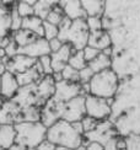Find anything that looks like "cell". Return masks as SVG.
I'll use <instances>...</instances> for the list:
<instances>
[{
    "mask_svg": "<svg viewBox=\"0 0 140 150\" xmlns=\"http://www.w3.org/2000/svg\"><path fill=\"white\" fill-rule=\"evenodd\" d=\"M46 139L55 146H63L70 150H75L84 145V135L80 134L71 123L62 120L47 128Z\"/></svg>",
    "mask_w": 140,
    "mask_h": 150,
    "instance_id": "6da1fadb",
    "label": "cell"
},
{
    "mask_svg": "<svg viewBox=\"0 0 140 150\" xmlns=\"http://www.w3.org/2000/svg\"><path fill=\"white\" fill-rule=\"evenodd\" d=\"M58 38L62 43H68L75 51H82L87 46L88 40V27L86 20H69L64 17L58 26Z\"/></svg>",
    "mask_w": 140,
    "mask_h": 150,
    "instance_id": "7a4b0ae2",
    "label": "cell"
},
{
    "mask_svg": "<svg viewBox=\"0 0 140 150\" xmlns=\"http://www.w3.org/2000/svg\"><path fill=\"white\" fill-rule=\"evenodd\" d=\"M15 143L26 149H35L46 140L47 128L41 122H21L14 126Z\"/></svg>",
    "mask_w": 140,
    "mask_h": 150,
    "instance_id": "3957f363",
    "label": "cell"
},
{
    "mask_svg": "<svg viewBox=\"0 0 140 150\" xmlns=\"http://www.w3.org/2000/svg\"><path fill=\"white\" fill-rule=\"evenodd\" d=\"M118 89L117 74L112 69H107L95 74L88 83V95L100 98L110 100L113 98Z\"/></svg>",
    "mask_w": 140,
    "mask_h": 150,
    "instance_id": "277c9868",
    "label": "cell"
},
{
    "mask_svg": "<svg viewBox=\"0 0 140 150\" xmlns=\"http://www.w3.org/2000/svg\"><path fill=\"white\" fill-rule=\"evenodd\" d=\"M111 100L100 98L92 95L85 96V108L86 116L93 118L97 122L106 121L111 115Z\"/></svg>",
    "mask_w": 140,
    "mask_h": 150,
    "instance_id": "5b68a950",
    "label": "cell"
},
{
    "mask_svg": "<svg viewBox=\"0 0 140 150\" xmlns=\"http://www.w3.org/2000/svg\"><path fill=\"white\" fill-rule=\"evenodd\" d=\"M85 117H86L85 95H80L68 102H64L62 121H65L68 123H75V122H81Z\"/></svg>",
    "mask_w": 140,
    "mask_h": 150,
    "instance_id": "8992f818",
    "label": "cell"
},
{
    "mask_svg": "<svg viewBox=\"0 0 140 150\" xmlns=\"http://www.w3.org/2000/svg\"><path fill=\"white\" fill-rule=\"evenodd\" d=\"M80 95H85L81 84L68 83V81L62 80L59 83H55V91H54V96L52 98L58 102H68Z\"/></svg>",
    "mask_w": 140,
    "mask_h": 150,
    "instance_id": "52a82bcc",
    "label": "cell"
},
{
    "mask_svg": "<svg viewBox=\"0 0 140 150\" xmlns=\"http://www.w3.org/2000/svg\"><path fill=\"white\" fill-rule=\"evenodd\" d=\"M63 106L64 102H58L55 100L50 98L46 102V105L41 110V123L46 128H49L53 126L55 122L62 120V113H63Z\"/></svg>",
    "mask_w": 140,
    "mask_h": 150,
    "instance_id": "ba28073f",
    "label": "cell"
},
{
    "mask_svg": "<svg viewBox=\"0 0 140 150\" xmlns=\"http://www.w3.org/2000/svg\"><path fill=\"white\" fill-rule=\"evenodd\" d=\"M17 54H22V55H26V57L38 60L40 58L44 57V55L50 54L49 43L43 37H40V38H37L35 42L30 43V45L17 48Z\"/></svg>",
    "mask_w": 140,
    "mask_h": 150,
    "instance_id": "9c48e42d",
    "label": "cell"
},
{
    "mask_svg": "<svg viewBox=\"0 0 140 150\" xmlns=\"http://www.w3.org/2000/svg\"><path fill=\"white\" fill-rule=\"evenodd\" d=\"M37 64V59L26 57L22 54H16L5 62V70L14 75L22 74Z\"/></svg>",
    "mask_w": 140,
    "mask_h": 150,
    "instance_id": "30bf717a",
    "label": "cell"
},
{
    "mask_svg": "<svg viewBox=\"0 0 140 150\" xmlns=\"http://www.w3.org/2000/svg\"><path fill=\"white\" fill-rule=\"evenodd\" d=\"M75 51V49L68 45V43H64L63 47L59 49L58 52L55 53H50L49 57H50V62H52V69L53 73H62L63 69L68 65V62L71 53Z\"/></svg>",
    "mask_w": 140,
    "mask_h": 150,
    "instance_id": "8fae6325",
    "label": "cell"
},
{
    "mask_svg": "<svg viewBox=\"0 0 140 150\" xmlns=\"http://www.w3.org/2000/svg\"><path fill=\"white\" fill-rule=\"evenodd\" d=\"M18 89L20 85L17 83L16 76L5 70V73L0 76V96L4 100H11L17 93Z\"/></svg>",
    "mask_w": 140,
    "mask_h": 150,
    "instance_id": "7c38bea8",
    "label": "cell"
},
{
    "mask_svg": "<svg viewBox=\"0 0 140 150\" xmlns=\"http://www.w3.org/2000/svg\"><path fill=\"white\" fill-rule=\"evenodd\" d=\"M58 5L64 12V16L69 20H86L87 16L82 9L81 1H59Z\"/></svg>",
    "mask_w": 140,
    "mask_h": 150,
    "instance_id": "4fadbf2b",
    "label": "cell"
},
{
    "mask_svg": "<svg viewBox=\"0 0 140 150\" xmlns=\"http://www.w3.org/2000/svg\"><path fill=\"white\" fill-rule=\"evenodd\" d=\"M111 37L106 31L101 30V31H95V32L88 33V40H87V46L92 47L97 51L102 52L105 49L111 47Z\"/></svg>",
    "mask_w": 140,
    "mask_h": 150,
    "instance_id": "5bb4252c",
    "label": "cell"
},
{
    "mask_svg": "<svg viewBox=\"0 0 140 150\" xmlns=\"http://www.w3.org/2000/svg\"><path fill=\"white\" fill-rule=\"evenodd\" d=\"M15 76H16V80H17L18 85H20V87H22V86H28V85L36 84L38 80L44 76V74L37 62V64L31 68V69L26 70L22 74H17Z\"/></svg>",
    "mask_w": 140,
    "mask_h": 150,
    "instance_id": "9a60e30c",
    "label": "cell"
},
{
    "mask_svg": "<svg viewBox=\"0 0 140 150\" xmlns=\"http://www.w3.org/2000/svg\"><path fill=\"white\" fill-rule=\"evenodd\" d=\"M11 3L0 1V38L11 35Z\"/></svg>",
    "mask_w": 140,
    "mask_h": 150,
    "instance_id": "2e32d148",
    "label": "cell"
},
{
    "mask_svg": "<svg viewBox=\"0 0 140 150\" xmlns=\"http://www.w3.org/2000/svg\"><path fill=\"white\" fill-rule=\"evenodd\" d=\"M15 128L11 124H0V148L8 150L15 144Z\"/></svg>",
    "mask_w": 140,
    "mask_h": 150,
    "instance_id": "e0dca14e",
    "label": "cell"
},
{
    "mask_svg": "<svg viewBox=\"0 0 140 150\" xmlns=\"http://www.w3.org/2000/svg\"><path fill=\"white\" fill-rule=\"evenodd\" d=\"M21 28L22 30H27V31L35 33L38 37H43V33H44V31H43V21L41 20V18H38L37 16H35V15L22 18Z\"/></svg>",
    "mask_w": 140,
    "mask_h": 150,
    "instance_id": "ac0fdd59",
    "label": "cell"
},
{
    "mask_svg": "<svg viewBox=\"0 0 140 150\" xmlns=\"http://www.w3.org/2000/svg\"><path fill=\"white\" fill-rule=\"evenodd\" d=\"M111 64H112L111 57H108V55L101 52L92 62L87 63V67L93 71V74H97L101 71H105L107 69H111Z\"/></svg>",
    "mask_w": 140,
    "mask_h": 150,
    "instance_id": "d6986e66",
    "label": "cell"
},
{
    "mask_svg": "<svg viewBox=\"0 0 140 150\" xmlns=\"http://www.w3.org/2000/svg\"><path fill=\"white\" fill-rule=\"evenodd\" d=\"M11 38L15 41L17 47L20 48V47H25V46L30 45V43L35 42L37 38H40V37L36 36L32 32H30V31H27V30H22L21 28V30L16 31V32H12L11 33Z\"/></svg>",
    "mask_w": 140,
    "mask_h": 150,
    "instance_id": "ffe728a7",
    "label": "cell"
},
{
    "mask_svg": "<svg viewBox=\"0 0 140 150\" xmlns=\"http://www.w3.org/2000/svg\"><path fill=\"white\" fill-rule=\"evenodd\" d=\"M81 5L87 17H101L105 10L103 1H81Z\"/></svg>",
    "mask_w": 140,
    "mask_h": 150,
    "instance_id": "44dd1931",
    "label": "cell"
},
{
    "mask_svg": "<svg viewBox=\"0 0 140 150\" xmlns=\"http://www.w3.org/2000/svg\"><path fill=\"white\" fill-rule=\"evenodd\" d=\"M57 4L58 3L55 1H36V4L33 5V15L41 18L42 21H46L48 14Z\"/></svg>",
    "mask_w": 140,
    "mask_h": 150,
    "instance_id": "7402d4cb",
    "label": "cell"
},
{
    "mask_svg": "<svg viewBox=\"0 0 140 150\" xmlns=\"http://www.w3.org/2000/svg\"><path fill=\"white\" fill-rule=\"evenodd\" d=\"M68 65L71 67L73 69L75 70H82L84 68L87 67V63L86 60L84 58V53H82V51H74L71 53V55H70L69 58V62H68Z\"/></svg>",
    "mask_w": 140,
    "mask_h": 150,
    "instance_id": "603a6c76",
    "label": "cell"
},
{
    "mask_svg": "<svg viewBox=\"0 0 140 150\" xmlns=\"http://www.w3.org/2000/svg\"><path fill=\"white\" fill-rule=\"evenodd\" d=\"M64 12H63V10L60 9V6L57 4L54 8L52 9V11L48 14L47 18H46V21L49 22V23H52V25H55V26H59L60 22L63 21V18H64Z\"/></svg>",
    "mask_w": 140,
    "mask_h": 150,
    "instance_id": "cb8c5ba5",
    "label": "cell"
},
{
    "mask_svg": "<svg viewBox=\"0 0 140 150\" xmlns=\"http://www.w3.org/2000/svg\"><path fill=\"white\" fill-rule=\"evenodd\" d=\"M43 38L47 40V41H50V40H54L58 37V32H59V28L58 26L55 25H52L47 21H43Z\"/></svg>",
    "mask_w": 140,
    "mask_h": 150,
    "instance_id": "d4e9b609",
    "label": "cell"
},
{
    "mask_svg": "<svg viewBox=\"0 0 140 150\" xmlns=\"http://www.w3.org/2000/svg\"><path fill=\"white\" fill-rule=\"evenodd\" d=\"M15 9L17 11V14L20 15L22 18L32 16L33 15V6L28 4L27 1H18L15 4Z\"/></svg>",
    "mask_w": 140,
    "mask_h": 150,
    "instance_id": "484cf974",
    "label": "cell"
},
{
    "mask_svg": "<svg viewBox=\"0 0 140 150\" xmlns=\"http://www.w3.org/2000/svg\"><path fill=\"white\" fill-rule=\"evenodd\" d=\"M62 78L68 83H79V71L73 69L71 67L66 65L62 71Z\"/></svg>",
    "mask_w": 140,
    "mask_h": 150,
    "instance_id": "4316f807",
    "label": "cell"
},
{
    "mask_svg": "<svg viewBox=\"0 0 140 150\" xmlns=\"http://www.w3.org/2000/svg\"><path fill=\"white\" fill-rule=\"evenodd\" d=\"M21 25H22V17L17 14V11L15 9V4H12L11 6V33L21 30Z\"/></svg>",
    "mask_w": 140,
    "mask_h": 150,
    "instance_id": "83f0119b",
    "label": "cell"
},
{
    "mask_svg": "<svg viewBox=\"0 0 140 150\" xmlns=\"http://www.w3.org/2000/svg\"><path fill=\"white\" fill-rule=\"evenodd\" d=\"M86 25L88 27L90 32H95V31H101L103 30V22L101 17H87L86 18Z\"/></svg>",
    "mask_w": 140,
    "mask_h": 150,
    "instance_id": "f1b7e54d",
    "label": "cell"
},
{
    "mask_svg": "<svg viewBox=\"0 0 140 150\" xmlns=\"http://www.w3.org/2000/svg\"><path fill=\"white\" fill-rule=\"evenodd\" d=\"M38 64H40L41 69L43 71L44 75H52L53 74V69H52V62H50V57L49 55H44V57L40 58L37 60Z\"/></svg>",
    "mask_w": 140,
    "mask_h": 150,
    "instance_id": "f546056e",
    "label": "cell"
},
{
    "mask_svg": "<svg viewBox=\"0 0 140 150\" xmlns=\"http://www.w3.org/2000/svg\"><path fill=\"white\" fill-rule=\"evenodd\" d=\"M81 123H82V127H84V135H85L87 133L93 132V130L97 128L100 122H97L96 120H93V118H90V117L86 116L84 120L81 121Z\"/></svg>",
    "mask_w": 140,
    "mask_h": 150,
    "instance_id": "4dcf8cb0",
    "label": "cell"
},
{
    "mask_svg": "<svg viewBox=\"0 0 140 150\" xmlns=\"http://www.w3.org/2000/svg\"><path fill=\"white\" fill-rule=\"evenodd\" d=\"M93 75H95L93 71H92L88 67L84 68L82 70L79 71V84H81V85H87L88 83H90V80L92 79Z\"/></svg>",
    "mask_w": 140,
    "mask_h": 150,
    "instance_id": "1f68e13d",
    "label": "cell"
},
{
    "mask_svg": "<svg viewBox=\"0 0 140 150\" xmlns=\"http://www.w3.org/2000/svg\"><path fill=\"white\" fill-rule=\"evenodd\" d=\"M82 53H84V58H85V60H86V63H90V62H92L101 52L97 51V49L92 48V47L86 46L84 49H82Z\"/></svg>",
    "mask_w": 140,
    "mask_h": 150,
    "instance_id": "d6a6232c",
    "label": "cell"
},
{
    "mask_svg": "<svg viewBox=\"0 0 140 150\" xmlns=\"http://www.w3.org/2000/svg\"><path fill=\"white\" fill-rule=\"evenodd\" d=\"M11 36V35H10ZM17 45L15 43V41L14 40H10V43L8 45V47L5 48V53H6V58L8 59H10V58H12L14 55H16L17 54Z\"/></svg>",
    "mask_w": 140,
    "mask_h": 150,
    "instance_id": "836d02e7",
    "label": "cell"
},
{
    "mask_svg": "<svg viewBox=\"0 0 140 150\" xmlns=\"http://www.w3.org/2000/svg\"><path fill=\"white\" fill-rule=\"evenodd\" d=\"M49 43V49H50V53H55V52H58L59 49L63 47V45L64 43H62L58 38H54V40H50L48 41Z\"/></svg>",
    "mask_w": 140,
    "mask_h": 150,
    "instance_id": "e575fe53",
    "label": "cell"
},
{
    "mask_svg": "<svg viewBox=\"0 0 140 150\" xmlns=\"http://www.w3.org/2000/svg\"><path fill=\"white\" fill-rule=\"evenodd\" d=\"M117 143H118V138L113 137V138L107 140L103 144V149L105 150H117Z\"/></svg>",
    "mask_w": 140,
    "mask_h": 150,
    "instance_id": "d590c367",
    "label": "cell"
},
{
    "mask_svg": "<svg viewBox=\"0 0 140 150\" xmlns=\"http://www.w3.org/2000/svg\"><path fill=\"white\" fill-rule=\"evenodd\" d=\"M35 150H55V145H53L52 143H49L46 139V140H43L38 146H36Z\"/></svg>",
    "mask_w": 140,
    "mask_h": 150,
    "instance_id": "8d00e7d4",
    "label": "cell"
},
{
    "mask_svg": "<svg viewBox=\"0 0 140 150\" xmlns=\"http://www.w3.org/2000/svg\"><path fill=\"white\" fill-rule=\"evenodd\" d=\"M85 149L86 150H105L103 145L100 144L98 142H90L87 145H85Z\"/></svg>",
    "mask_w": 140,
    "mask_h": 150,
    "instance_id": "74e56055",
    "label": "cell"
},
{
    "mask_svg": "<svg viewBox=\"0 0 140 150\" xmlns=\"http://www.w3.org/2000/svg\"><path fill=\"white\" fill-rule=\"evenodd\" d=\"M10 40H11V36H6V37H3V38H0V48L5 49L8 47V45L10 43Z\"/></svg>",
    "mask_w": 140,
    "mask_h": 150,
    "instance_id": "f35d334b",
    "label": "cell"
},
{
    "mask_svg": "<svg viewBox=\"0 0 140 150\" xmlns=\"http://www.w3.org/2000/svg\"><path fill=\"white\" fill-rule=\"evenodd\" d=\"M71 124H73V127H74L76 130H78L80 134L84 135V127H82V123H81V122H75V123H71Z\"/></svg>",
    "mask_w": 140,
    "mask_h": 150,
    "instance_id": "ab89813d",
    "label": "cell"
},
{
    "mask_svg": "<svg viewBox=\"0 0 140 150\" xmlns=\"http://www.w3.org/2000/svg\"><path fill=\"white\" fill-rule=\"evenodd\" d=\"M8 150H27V149L25 148V146H22V145H20V144H16V143H15V144L11 145Z\"/></svg>",
    "mask_w": 140,
    "mask_h": 150,
    "instance_id": "60d3db41",
    "label": "cell"
},
{
    "mask_svg": "<svg viewBox=\"0 0 140 150\" xmlns=\"http://www.w3.org/2000/svg\"><path fill=\"white\" fill-rule=\"evenodd\" d=\"M5 73V64H4V62L0 59V76Z\"/></svg>",
    "mask_w": 140,
    "mask_h": 150,
    "instance_id": "b9f144b4",
    "label": "cell"
},
{
    "mask_svg": "<svg viewBox=\"0 0 140 150\" xmlns=\"http://www.w3.org/2000/svg\"><path fill=\"white\" fill-rule=\"evenodd\" d=\"M6 58V53H5V49H3V48H0V59H5Z\"/></svg>",
    "mask_w": 140,
    "mask_h": 150,
    "instance_id": "7bdbcfd3",
    "label": "cell"
},
{
    "mask_svg": "<svg viewBox=\"0 0 140 150\" xmlns=\"http://www.w3.org/2000/svg\"><path fill=\"white\" fill-rule=\"evenodd\" d=\"M55 150H70V149H66V148H63V146H55Z\"/></svg>",
    "mask_w": 140,
    "mask_h": 150,
    "instance_id": "ee69618b",
    "label": "cell"
},
{
    "mask_svg": "<svg viewBox=\"0 0 140 150\" xmlns=\"http://www.w3.org/2000/svg\"><path fill=\"white\" fill-rule=\"evenodd\" d=\"M27 150H35V149H27Z\"/></svg>",
    "mask_w": 140,
    "mask_h": 150,
    "instance_id": "f6af8a7d",
    "label": "cell"
},
{
    "mask_svg": "<svg viewBox=\"0 0 140 150\" xmlns=\"http://www.w3.org/2000/svg\"><path fill=\"white\" fill-rule=\"evenodd\" d=\"M0 150H4V149H1V148H0Z\"/></svg>",
    "mask_w": 140,
    "mask_h": 150,
    "instance_id": "bcb514c9",
    "label": "cell"
}]
</instances>
